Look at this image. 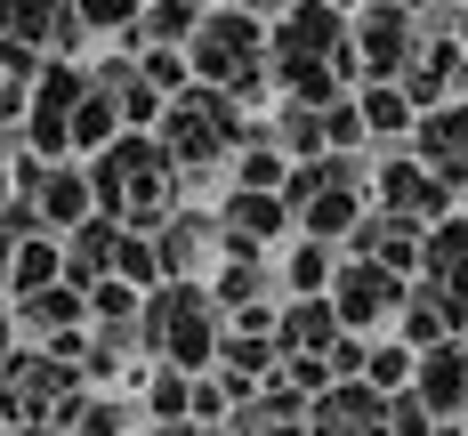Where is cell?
I'll return each instance as SVG.
<instances>
[{
	"label": "cell",
	"mask_w": 468,
	"mask_h": 436,
	"mask_svg": "<svg viewBox=\"0 0 468 436\" xmlns=\"http://www.w3.org/2000/svg\"><path fill=\"white\" fill-rule=\"evenodd\" d=\"M331 267H339V259H331V242H324V235H307L299 250H291V291H324V283H331Z\"/></svg>",
	"instance_id": "cell-17"
},
{
	"label": "cell",
	"mask_w": 468,
	"mask_h": 436,
	"mask_svg": "<svg viewBox=\"0 0 468 436\" xmlns=\"http://www.w3.org/2000/svg\"><path fill=\"white\" fill-rule=\"evenodd\" d=\"M81 16H97V25H113V16H130V0H81Z\"/></svg>",
	"instance_id": "cell-23"
},
{
	"label": "cell",
	"mask_w": 468,
	"mask_h": 436,
	"mask_svg": "<svg viewBox=\"0 0 468 436\" xmlns=\"http://www.w3.org/2000/svg\"><path fill=\"white\" fill-rule=\"evenodd\" d=\"M372 388H379V396L412 388V347H379V356H372Z\"/></svg>",
	"instance_id": "cell-19"
},
{
	"label": "cell",
	"mask_w": 468,
	"mask_h": 436,
	"mask_svg": "<svg viewBox=\"0 0 468 436\" xmlns=\"http://www.w3.org/2000/svg\"><path fill=\"white\" fill-rule=\"evenodd\" d=\"M234 186H282V145H250L242 154V178Z\"/></svg>",
	"instance_id": "cell-20"
},
{
	"label": "cell",
	"mask_w": 468,
	"mask_h": 436,
	"mask_svg": "<svg viewBox=\"0 0 468 436\" xmlns=\"http://www.w3.org/2000/svg\"><path fill=\"white\" fill-rule=\"evenodd\" d=\"M170 145L154 138H105L97 145V170H90V194L105 218H122V227H162V210H170Z\"/></svg>",
	"instance_id": "cell-1"
},
{
	"label": "cell",
	"mask_w": 468,
	"mask_h": 436,
	"mask_svg": "<svg viewBox=\"0 0 468 436\" xmlns=\"http://www.w3.org/2000/svg\"><path fill=\"white\" fill-rule=\"evenodd\" d=\"M145 81H154V90H186V65H178L170 48H154V57H145Z\"/></svg>",
	"instance_id": "cell-22"
},
{
	"label": "cell",
	"mask_w": 468,
	"mask_h": 436,
	"mask_svg": "<svg viewBox=\"0 0 468 436\" xmlns=\"http://www.w3.org/2000/svg\"><path fill=\"white\" fill-rule=\"evenodd\" d=\"M8 275H16V291H41L48 275H65V250H57V242H33V250H16Z\"/></svg>",
	"instance_id": "cell-18"
},
{
	"label": "cell",
	"mask_w": 468,
	"mask_h": 436,
	"mask_svg": "<svg viewBox=\"0 0 468 436\" xmlns=\"http://www.w3.org/2000/svg\"><path fill=\"white\" fill-rule=\"evenodd\" d=\"M275 145L282 154H324V113H315V105H291L275 122Z\"/></svg>",
	"instance_id": "cell-16"
},
{
	"label": "cell",
	"mask_w": 468,
	"mask_h": 436,
	"mask_svg": "<svg viewBox=\"0 0 468 436\" xmlns=\"http://www.w3.org/2000/svg\"><path fill=\"white\" fill-rule=\"evenodd\" d=\"M412 396H420L436 420H461L468 412V347H461V332L412 356Z\"/></svg>",
	"instance_id": "cell-6"
},
{
	"label": "cell",
	"mask_w": 468,
	"mask_h": 436,
	"mask_svg": "<svg viewBox=\"0 0 468 436\" xmlns=\"http://www.w3.org/2000/svg\"><path fill=\"white\" fill-rule=\"evenodd\" d=\"M210 242H218V218H170L154 235V259H162V275H194V259H210Z\"/></svg>",
	"instance_id": "cell-12"
},
{
	"label": "cell",
	"mask_w": 468,
	"mask_h": 436,
	"mask_svg": "<svg viewBox=\"0 0 468 436\" xmlns=\"http://www.w3.org/2000/svg\"><path fill=\"white\" fill-rule=\"evenodd\" d=\"M242 138V122H234V97L227 90H178L162 105V145H170V162H218L227 145Z\"/></svg>",
	"instance_id": "cell-3"
},
{
	"label": "cell",
	"mask_w": 468,
	"mask_h": 436,
	"mask_svg": "<svg viewBox=\"0 0 468 436\" xmlns=\"http://www.w3.org/2000/svg\"><path fill=\"white\" fill-rule=\"evenodd\" d=\"M331 339H339V315H331V299L299 291V299H291V315L275 324V347H291V356H324Z\"/></svg>",
	"instance_id": "cell-10"
},
{
	"label": "cell",
	"mask_w": 468,
	"mask_h": 436,
	"mask_svg": "<svg viewBox=\"0 0 468 436\" xmlns=\"http://www.w3.org/2000/svg\"><path fill=\"white\" fill-rule=\"evenodd\" d=\"M420 154L444 186H468V105H444L420 122Z\"/></svg>",
	"instance_id": "cell-9"
},
{
	"label": "cell",
	"mask_w": 468,
	"mask_h": 436,
	"mask_svg": "<svg viewBox=\"0 0 468 436\" xmlns=\"http://www.w3.org/2000/svg\"><path fill=\"white\" fill-rule=\"evenodd\" d=\"M113 242H122V218H105V210L73 218V242H65V275H73V291H90L97 275H113Z\"/></svg>",
	"instance_id": "cell-8"
},
{
	"label": "cell",
	"mask_w": 468,
	"mask_h": 436,
	"mask_svg": "<svg viewBox=\"0 0 468 436\" xmlns=\"http://www.w3.org/2000/svg\"><path fill=\"white\" fill-rule=\"evenodd\" d=\"M444 178L428 170V162H388L379 170V202L396 210V218H444Z\"/></svg>",
	"instance_id": "cell-7"
},
{
	"label": "cell",
	"mask_w": 468,
	"mask_h": 436,
	"mask_svg": "<svg viewBox=\"0 0 468 436\" xmlns=\"http://www.w3.org/2000/svg\"><path fill=\"white\" fill-rule=\"evenodd\" d=\"M259 291H267V275H259V267H234L227 283H218V299H234V307H250Z\"/></svg>",
	"instance_id": "cell-21"
},
{
	"label": "cell",
	"mask_w": 468,
	"mask_h": 436,
	"mask_svg": "<svg viewBox=\"0 0 468 436\" xmlns=\"http://www.w3.org/2000/svg\"><path fill=\"white\" fill-rule=\"evenodd\" d=\"M0 194H8V178H0Z\"/></svg>",
	"instance_id": "cell-25"
},
{
	"label": "cell",
	"mask_w": 468,
	"mask_h": 436,
	"mask_svg": "<svg viewBox=\"0 0 468 436\" xmlns=\"http://www.w3.org/2000/svg\"><path fill=\"white\" fill-rule=\"evenodd\" d=\"M138 339L162 347L170 364H210L218 356V324H210V291H194L186 275H170V291H154L138 315Z\"/></svg>",
	"instance_id": "cell-2"
},
{
	"label": "cell",
	"mask_w": 468,
	"mask_h": 436,
	"mask_svg": "<svg viewBox=\"0 0 468 436\" xmlns=\"http://www.w3.org/2000/svg\"><path fill=\"white\" fill-rule=\"evenodd\" d=\"M404 307V275L379 267V259H356V267H331V315L339 332H372Z\"/></svg>",
	"instance_id": "cell-5"
},
{
	"label": "cell",
	"mask_w": 468,
	"mask_h": 436,
	"mask_svg": "<svg viewBox=\"0 0 468 436\" xmlns=\"http://www.w3.org/2000/svg\"><path fill=\"white\" fill-rule=\"evenodd\" d=\"M356 113H364V130H379V138H404V130H412V97L388 90V81H379V90H364V105H356Z\"/></svg>",
	"instance_id": "cell-15"
},
{
	"label": "cell",
	"mask_w": 468,
	"mask_h": 436,
	"mask_svg": "<svg viewBox=\"0 0 468 436\" xmlns=\"http://www.w3.org/2000/svg\"><path fill=\"white\" fill-rule=\"evenodd\" d=\"M364 57H372L379 81L412 65V25H404V8H379V16H364Z\"/></svg>",
	"instance_id": "cell-13"
},
{
	"label": "cell",
	"mask_w": 468,
	"mask_h": 436,
	"mask_svg": "<svg viewBox=\"0 0 468 436\" xmlns=\"http://www.w3.org/2000/svg\"><path fill=\"white\" fill-rule=\"evenodd\" d=\"M194 41V73L210 81V90H259V25L242 16V8H227V16H202L186 33Z\"/></svg>",
	"instance_id": "cell-4"
},
{
	"label": "cell",
	"mask_w": 468,
	"mask_h": 436,
	"mask_svg": "<svg viewBox=\"0 0 468 436\" xmlns=\"http://www.w3.org/2000/svg\"><path fill=\"white\" fill-rule=\"evenodd\" d=\"M25 202L41 210L48 227H73V218H90V210H97V194H90V178H81V170H41Z\"/></svg>",
	"instance_id": "cell-11"
},
{
	"label": "cell",
	"mask_w": 468,
	"mask_h": 436,
	"mask_svg": "<svg viewBox=\"0 0 468 436\" xmlns=\"http://www.w3.org/2000/svg\"><path fill=\"white\" fill-rule=\"evenodd\" d=\"M90 307H81V291H65V283H41V291H25V324L33 332H65V324H81Z\"/></svg>",
	"instance_id": "cell-14"
},
{
	"label": "cell",
	"mask_w": 468,
	"mask_h": 436,
	"mask_svg": "<svg viewBox=\"0 0 468 436\" xmlns=\"http://www.w3.org/2000/svg\"><path fill=\"white\" fill-rule=\"evenodd\" d=\"M170 436H202V429H186V420H170Z\"/></svg>",
	"instance_id": "cell-24"
}]
</instances>
